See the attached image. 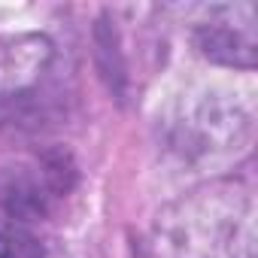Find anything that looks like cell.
Wrapping results in <instances>:
<instances>
[{"instance_id":"obj_3","label":"cell","mask_w":258,"mask_h":258,"mask_svg":"<svg viewBox=\"0 0 258 258\" xmlns=\"http://www.w3.org/2000/svg\"><path fill=\"white\" fill-rule=\"evenodd\" d=\"M76 161L64 149H49L28 161H7L0 164V213L19 225L43 222L76 188Z\"/></svg>"},{"instance_id":"obj_5","label":"cell","mask_w":258,"mask_h":258,"mask_svg":"<svg viewBox=\"0 0 258 258\" xmlns=\"http://www.w3.org/2000/svg\"><path fill=\"white\" fill-rule=\"evenodd\" d=\"M55 61V46L46 34L28 31L0 40V106L25 100Z\"/></svg>"},{"instance_id":"obj_4","label":"cell","mask_w":258,"mask_h":258,"mask_svg":"<svg viewBox=\"0 0 258 258\" xmlns=\"http://www.w3.org/2000/svg\"><path fill=\"white\" fill-rule=\"evenodd\" d=\"M191 43L201 58L231 70H255L258 37L252 4H213L195 22Z\"/></svg>"},{"instance_id":"obj_7","label":"cell","mask_w":258,"mask_h":258,"mask_svg":"<svg viewBox=\"0 0 258 258\" xmlns=\"http://www.w3.org/2000/svg\"><path fill=\"white\" fill-rule=\"evenodd\" d=\"M0 258H70L58 240L40 237L31 225L0 219Z\"/></svg>"},{"instance_id":"obj_1","label":"cell","mask_w":258,"mask_h":258,"mask_svg":"<svg viewBox=\"0 0 258 258\" xmlns=\"http://www.w3.org/2000/svg\"><path fill=\"white\" fill-rule=\"evenodd\" d=\"M246 213L249 191L240 179H210L155 216L149 258H219Z\"/></svg>"},{"instance_id":"obj_8","label":"cell","mask_w":258,"mask_h":258,"mask_svg":"<svg viewBox=\"0 0 258 258\" xmlns=\"http://www.w3.org/2000/svg\"><path fill=\"white\" fill-rule=\"evenodd\" d=\"M228 258H255V222H252V210L246 213V219L240 222L237 234L231 237Z\"/></svg>"},{"instance_id":"obj_2","label":"cell","mask_w":258,"mask_h":258,"mask_svg":"<svg viewBox=\"0 0 258 258\" xmlns=\"http://www.w3.org/2000/svg\"><path fill=\"white\" fill-rule=\"evenodd\" d=\"M167 149L195 167H216L237 158L252 140V106L228 88H201L173 103L164 115Z\"/></svg>"},{"instance_id":"obj_6","label":"cell","mask_w":258,"mask_h":258,"mask_svg":"<svg viewBox=\"0 0 258 258\" xmlns=\"http://www.w3.org/2000/svg\"><path fill=\"white\" fill-rule=\"evenodd\" d=\"M94 58H97V70H100L103 82L109 85V91L118 100H127V82H131V76H127L115 19L109 13H103L94 25Z\"/></svg>"}]
</instances>
